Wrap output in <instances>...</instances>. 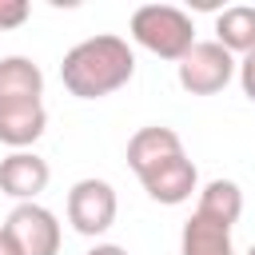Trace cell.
<instances>
[{
    "mask_svg": "<svg viewBox=\"0 0 255 255\" xmlns=\"http://www.w3.org/2000/svg\"><path fill=\"white\" fill-rule=\"evenodd\" d=\"M48 128V112L44 100H24V104H0V143H8L12 151L32 147Z\"/></svg>",
    "mask_w": 255,
    "mask_h": 255,
    "instance_id": "cell-8",
    "label": "cell"
},
{
    "mask_svg": "<svg viewBox=\"0 0 255 255\" xmlns=\"http://www.w3.org/2000/svg\"><path fill=\"white\" fill-rule=\"evenodd\" d=\"M139 183H143V191H147L155 203L175 207V203H187V199H191V191H195V183H199V171H195V163L187 159V151H179V155L163 159L159 167L143 171Z\"/></svg>",
    "mask_w": 255,
    "mask_h": 255,
    "instance_id": "cell-6",
    "label": "cell"
},
{
    "mask_svg": "<svg viewBox=\"0 0 255 255\" xmlns=\"http://www.w3.org/2000/svg\"><path fill=\"white\" fill-rule=\"evenodd\" d=\"M0 255H20V251H16V243L8 239V231H4V227H0Z\"/></svg>",
    "mask_w": 255,
    "mask_h": 255,
    "instance_id": "cell-17",
    "label": "cell"
},
{
    "mask_svg": "<svg viewBox=\"0 0 255 255\" xmlns=\"http://www.w3.org/2000/svg\"><path fill=\"white\" fill-rule=\"evenodd\" d=\"M179 151H183V139H179L171 128L151 124V128H139V131L128 139V167H131L135 175H143V171L159 167L163 159H171V155H179Z\"/></svg>",
    "mask_w": 255,
    "mask_h": 255,
    "instance_id": "cell-9",
    "label": "cell"
},
{
    "mask_svg": "<svg viewBox=\"0 0 255 255\" xmlns=\"http://www.w3.org/2000/svg\"><path fill=\"white\" fill-rule=\"evenodd\" d=\"M28 16H32L28 0H0V32H8V28H20Z\"/></svg>",
    "mask_w": 255,
    "mask_h": 255,
    "instance_id": "cell-14",
    "label": "cell"
},
{
    "mask_svg": "<svg viewBox=\"0 0 255 255\" xmlns=\"http://www.w3.org/2000/svg\"><path fill=\"white\" fill-rule=\"evenodd\" d=\"M239 84H243V96L255 100V52L243 56V64H239Z\"/></svg>",
    "mask_w": 255,
    "mask_h": 255,
    "instance_id": "cell-15",
    "label": "cell"
},
{
    "mask_svg": "<svg viewBox=\"0 0 255 255\" xmlns=\"http://www.w3.org/2000/svg\"><path fill=\"white\" fill-rule=\"evenodd\" d=\"M116 211H120V199L108 179H80L68 191V223L80 235H104L116 223Z\"/></svg>",
    "mask_w": 255,
    "mask_h": 255,
    "instance_id": "cell-4",
    "label": "cell"
},
{
    "mask_svg": "<svg viewBox=\"0 0 255 255\" xmlns=\"http://www.w3.org/2000/svg\"><path fill=\"white\" fill-rule=\"evenodd\" d=\"M4 231L20 255H56L60 251V223L40 203H16L4 219Z\"/></svg>",
    "mask_w": 255,
    "mask_h": 255,
    "instance_id": "cell-5",
    "label": "cell"
},
{
    "mask_svg": "<svg viewBox=\"0 0 255 255\" xmlns=\"http://www.w3.org/2000/svg\"><path fill=\"white\" fill-rule=\"evenodd\" d=\"M48 179H52V167L36 151H12L0 159V191L20 203H36V195L48 187Z\"/></svg>",
    "mask_w": 255,
    "mask_h": 255,
    "instance_id": "cell-7",
    "label": "cell"
},
{
    "mask_svg": "<svg viewBox=\"0 0 255 255\" xmlns=\"http://www.w3.org/2000/svg\"><path fill=\"white\" fill-rule=\"evenodd\" d=\"M195 215H203L211 223H223V227H235V219L243 215V191H239V183L235 179H211L199 191Z\"/></svg>",
    "mask_w": 255,
    "mask_h": 255,
    "instance_id": "cell-13",
    "label": "cell"
},
{
    "mask_svg": "<svg viewBox=\"0 0 255 255\" xmlns=\"http://www.w3.org/2000/svg\"><path fill=\"white\" fill-rule=\"evenodd\" d=\"M135 76V52L120 36H88L64 52L60 80L76 100H104Z\"/></svg>",
    "mask_w": 255,
    "mask_h": 255,
    "instance_id": "cell-1",
    "label": "cell"
},
{
    "mask_svg": "<svg viewBox=\"0 0 255 255\" xmlns=\"http://www.w3.org/2000/svg\"><path fill=\"white\" fill-rule=\"evenodd\" d=\"M179 255H235L231 227L211 223L203 215H191L183 223V235H179Z\"/></svg>",
    "mask_w": 255,
    "mask_h": 255,
    "instance_id": "cell-12",
    "label": "cell"
},
{
    "mask_svg": "<svg viewBox=\"0 0 255 255\" xmlns=\"http://www.w3.org/2000/svg\"><path fill=\"white\" fill-rule=\"evenodd\" d=\"M44 96V72L28 56H4L0 60V104H24Z\"/></svg>",
    "mask_w": 255,
    "mask_h": 255,
    "instance_id": "cell-10",
    "label": "cell"
},
{
    "mask_svg": "<svg viewBox=\"0 0 255 255\" xmlns=\"http://www.w3.org/2000/svg\"><path fill=\"white\" fill-rule=\"evenodd\" d=\"M247 255H255V243H251V247H247Z\"/></svg>",
    "mask_w": 255,
    "mask_h": 255,
    "instance_id": "cell-18",
    "label": "cell"
},
{
    "mask_svg": "<svg viewBox=\"0 0 255 255\" xmlns=\"http://www.w3.org/2000/svg\"><path fill=\"white\" fill-rule=\"evenodd\" d=\"M175 72H179V88L183 92H191V96H215V92H223L231 84V76L239 72V64H235V56L223 44L195 40V48L175 64Z\"/></svg>",
    "mask_w": 255,
    "mask_h": 255,
    "instance_id": "cell-3",
    "label": "cell"
},
{
    "mask_svg": "<svg viewBox=\"0 0 255 255\" xmlns=\"http://www.w3.org/2000/svg\"><path fill=\"white\" fill-rule=\"evenodd\" d=\"M131 40L159 60H183L195 48V24L175 4H143L131 12Z\"/></svg>",
    "mask_w": 255,
    "mask_h": 255,
    "instance_id": "cell-2",
    "label": "cell"
},
{
    "mask_svg": "<svg viewBox=\"0 0 255 255\" xmlns=\"http://www.w3.org/2000/svg\"><path fill=\"white\" fill-rule=\"evenodd\" d=\"M88 255H128V251H124V247H116V243H96Z\"/></svg>",
    "mask_w": 255,
    "mask_h": 255,
    "instance_id": "cell-16",
    "label": "cell"
},
{
    "mask_svg": "<svg viewBox=\"0 0 255 255\" xmlns=\"http://www.w3.org/2000/svg\"><path fill=\"white\" fill-rule=\"evenodd\" d=\"M215 44H223L231 56L255 52V4H231L215 16Z\"/></svg>",
    "mask_w": 255,
    "mask_h": 255,
    "instance_id": "cell-11",
    "label": "cell"
}]
</instances>
